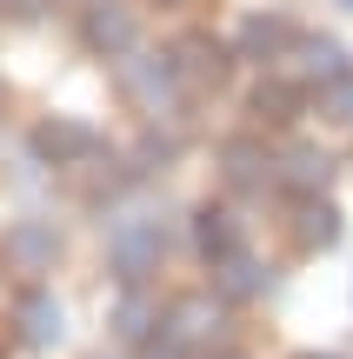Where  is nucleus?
Returning a JSON list of instances; mask_svg holds the SVG:
<instances>
[{"instance_id": "obj_18", "label": "nucleus", "mask_w": 353, "mask_h": 359, "mask_svg": "<svg viewBox=\"0 0 353 359\" xmlns=\"http://www.w3.org/2000/svg\"><path fill=\"white\" fill-rule=\"evenodd\" d=\"M180 160V133L173 127H147L140 140H133V167L140 173H160V167H173Z\"/></svg>"}, {"instance_id": "obj_8", "label": "nucleus", "mask_w": 353, "mask_h": 359, "mask_svg": "<svg viewBox=\"0 0 353 359\" xmlns=\"http://www.w3.org/2000/svg\"><path fill=\"white\" fill-rule=\"evenodd\" d=\"M227 306V299H220ZM213 306V299H180V306H167V320H160V339H173V346H207V339L227 333V313Z\"/></svg>"}, {"instance_id": "obj_23", "label": "nucleus", "mask_w": 353, "mask_h": 359, "mask_svg": "<svg viewBox=\"0 0 353 359\" xmlns=\"http://www.w3.org/2000/svg\"><path fill=\"white\" fill-rule=\"evenodd\" d=\"M0 7H7V0H0Z\"/></svg>"}, {"instance_id": "obj_13", "label": "nucleus", "mask_w": 353, "mask_h": 359, "mask_svg": "<svg viewBox=\"0 0 353 359\" xmlns=\"http://www.w3.org/2000/svg\"><path fill=\"white\" fill-rule=\"evenodd\" d=\"M194 246H200V259H227V253H240V219H234V206H200L194 213Z\"/></svg>"}, {"instance_id": "obj_14", "label": "nucleus", "mask_w": 353, "mask_h": 359, "mask_svg": "<svg viewBox=\"0 0 353 359\" xmlns=\"http://www.w3.org/2000/svg\"><path fill=\"white\" fill-rule=\"evenodd\" d=\"M247 114H253V120H267V127H287V120H300V114H307V93L293 87V80H260V87L247 93Z\"/></svg>"}, {"instance_id": "obj_16", "label": "nucleus", "mask_w": 353, "mask_h": 359, "mask_svg": "<svg viewBox=\"0 0 353 359\" xmlns=\"http://www.w3.org/2000/svg\"><path fill=\"white\" fill-rule=\"evenodd\" d=\"M327 173H333V160L320 154V147H287V154H280V187H287L293 200L320 193V187H327Z\"/></svg>"}, {"instance_id": "obj_15", "label": "nucleus", "mask_w": 353, "mask_h": 359, "mask_svg": "<svg viewBox=\"0 0 353 359\" xmlns=\"http://www.w3.org/2000/svg\"><path fill=\"white\" fill-rule=\"evenodd\" d=\"M293 60H300V74L314 80V87H327V80L347 74V47L333 34H300V40H293Z\"/></svg>"}, {"instance_id": "obj_7", "label": "nucleus", "mask_w": 353, "mask_h": 359, "mask_svg": "<svg viewBox=\"0 0 353 359\" xmlns=\"http://www.w3.org/2000/svg\"><path fill=\"white\" fill-rule=\"evenodd\" d=\"M220 173H227V187H234V193H267V180H280V160L267 154L253 133H240V140L220 147Z\"/></svg>"}, {"instance_id": "obj_22", "label": "nucleus", "mask_w": 353, "mask_h": 359, "mask_svg": "<svg viewBox=\"0 0 353 359\" xmlns=\"http://www.w3.org/2000/svg\"><path fill=\"white\" fill-rule=\"evenodd\" d=\"M307 359H320V353H307Z\"/></svg>"}, {"instance_id": "obj_10", "label": "nucleus", "mask_w": 353, "mask_h": 359, "mask_svg": "<svg viewBox=\"0 0 353 359\" xmlns=\"http://www.w3.org/2000/svg\"><path fill=\"white\" fill-rule=\"evenodd\" d=\"M267 286H274V266H260L253 253L213 259V299H227V306H247V299H260Z\"/></svg>"}, {"instance_id": "obj_17", "label": "nucleus", "mask_w": 353, "mask_h": 359, "mask_svg": "<svg viewBox=\"0 0 353 359\" xmlns=\"http://www.w3.org/2000/svg\"><path fill=\"white\" fill-rule=\"evenodd\" d=\"M160 320H167V313H160L154 299L140 293V286H120V306H114L120 339H154V333H160Z\"/></svg>"}, {"instance_id": "obj_6", "label": "nucleus", "mask_w": 353, "mask_h": 359, "mask_svg": "<svg viewBox=\"0 0 353 359\" xmlns=\"http://www.w3.org/2000/svg\"><path fill=\"white\" fill-rule=\"evenodd\" d=\"M0 259H7L13 273H47L53 259H60V233H53V219H13L7 240H0Z\"/></svg>"}, {"instance_id": "obj_2", "label": "nucleus", "mask_w": 353, "mask_h": 359, "mask_svg": "<svg viewBox=\"0 0 353 359\" xmlns=\"http://www.w3.org/2000/svg\"><path fill=\"white\" fill-rule=\"evenodd\" d=\"M160 253H167V226L160 219H114L107 226V266H114L120 286H140L160 266Z\"/></svg>"}, {"instance_id": "obj_3", "label": "nucleus", "mask_w": 353, "mask_h": 359, "mask_svg": "<svg viewBox=\"0 0 353 359\" xmlns=\"http://www.w3.org/2000/svg\"><path fill=\"white\" fill-rule=\"evenodd\" d=\"M27 154H34L40 167H87V160L100 154V133H93L87 120H40V127L27 133Z\"/></svg>"}, {"instance_id": "obj_5", "label": "nucleus", "mask_w": 353, "mask_h": 359, "mask_svg": "<svg viewBox=\"0 0 353 359\" xmlns=\"http://www.w3.org/2000/svg\"><path fill=\"white\" fill-rule=\"evenodd\" d=\"M173 60H180V80H187V87H220L227 67H234V47L213 40L207 27H194V34L173 40Z\"/></svg>"}, {"instance_id": "obj_12", "label": "nucleus", "mask_w": 353, "mask_h": 359, "mask_svg": "<svg viewBox=\"0 0 353 359\" xmlns=\"http://www.w3.org/2000/svg\"><path fill=\"white\" fill-rule=\"evenodd\" d=\"M333 240H340V206H333L327 193H307V200L293 206V246H300V253H327Z\"/></svg>"}, {"instance_id": "obj_1", "label": "nucleus", "mask_w": 353, "mask_h": 359, "mask_svg": "<svg viewBox=\"0 0 353 359\" xmlns=\"http://www.w3.org/2000/svg\"><path fill=\"white\" fill-rule=\"evenodd\" d=\"M114 87L127 93L140 114H167V107L180 100L187 80H180L173 47H167V53H140V47H133V53H120V60H114Z\"/></svg>"}, {"instance_id": "obj_19", "label": "nucleus", "mask_w": 353, "mask_h": 359, "mask_svg": "<svg viewBox=\"0 0 353 359\" xmlns=\"http://www.w3.org/2000/svg\"><path fill=\"white\" fill-rule=\"evenodd\" d=\"M320 120H340V127L353 120V67H347L340 80H327V87H320Z\"/></svg>"}, {"instance_id": "obj_11", "label": "nucleus", "mask_w": 353, "mask_h": 359, "mask_svg": "<svg viewBox=\"0 0 353 359\" xmlns=\"http://www.w3.org/2000/svg\"><path fill=\"white\" fill-rule=\"evenodd\" d=\"M13 326H20V346H60V333H67L60 299L40 293V286H27V293L13 299Z\"/></svg>"}, {"instance_id": "obj_21", "label": "nucleus", "mask_w": 353, "mask_h": 359, "mask_svg": "<svg viewBox=\"0 0 353 359\" xmlns=\"http://www.w3.org/2000/svg\"><path fill=\"white\" fill-rule=\"evenodd\" d=\"M340 7H353V0H340Z\"/></svg>"}, {"instance_id": "obj_4", "label": "nucleus", "mask_w": 353, "mask_h": 359, "mask_svg": "<svg viewBox=\"0 0 353 359\" xmlns=\"http://www.w3.org/2000/svg\"><path fill=\"white\" fill-rule=\"evenodd\" d=\"M133 40H140V20H133V7H120V0H93V7L80 13V47L100 53V60L133 53Z\"/></svg>"}, {"instance_id": "obj_9", "label": "nucleus", "mask_w": 353, "mask_h": 359, "mask_svg": "<svg viewBox=\"0 0 353 359\" xmlns=\"http://www.w3.org/2000/svg\"><path fill=\"white\" fill-rule=\"evenodd\" d=\"M293 40H300V34H293L287 13H247V20H240V34H234V53L267 67V60H287Z\"/></svg>"}, {"instance_id": "obj_20", "label": "nucleus", "mask_w": 353, "mask_h": 359, "mask_svg": "<svg viewBox=\"0 0 353 359\" xmlns=\"http://www.w3.org/2000/svg\"><path fill=\"white\" fill-rule=\"evenodd\" d=\"M0 13H7V20H40V13H47V0H7Z\"/></svg>"}]
</instances>
